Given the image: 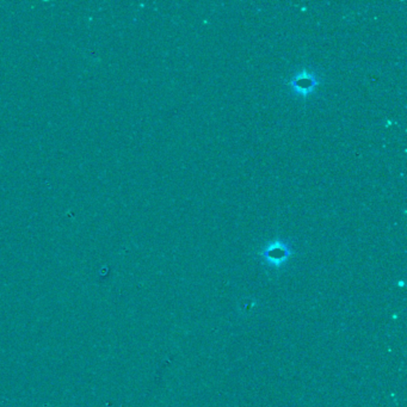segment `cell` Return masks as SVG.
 <instances>
[{"mask_svg": "<svg viewBox=\"0 0 407 407\" xmlns=\"http://www.w3.org/2000/svg\"><path fill=\"white\" fill-rule=\"evenodd\" d=\"M291 255H293V251L291 245L283 240L270 242L264 247V250L260 252V255L263 257L265 263L275 269H280L286 264Z\"/></svg>", "mask_w": 407, "mask_h": 407, "instance_id": "cell-1", "label": "cell"}, {"mask_svg": "<svg viewBox=\"0 0 407 407\" xmlns=\"http://www.w3.org/2000/svg\"><path fill=\"white\" fill-rule=\"evenodd\" d=\"M319 81L313 72L301 71L293 76L291 81V87L296 94L302 97H309L313 94L314 90L318 87Z\"/></svg>", "mask_w": 407, "mask_h": 407, "instance_id": "cell-2", "label": "cell"}]
</instances>
